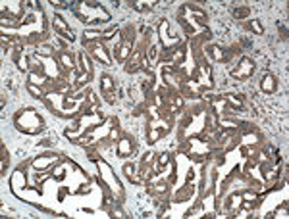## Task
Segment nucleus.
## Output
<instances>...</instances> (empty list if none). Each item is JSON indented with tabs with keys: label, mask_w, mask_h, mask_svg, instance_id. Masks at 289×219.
Listing matches in <instances>:
<instances>
[{
	"label": "nucleus",
	"mask_w": 289,
	"mask_h": 219,
	"mask_svg": "<svg viewBox=\"0 0 289 219\" xmlns=\"http://www.w3.org/2000/svg\"><path fill=\"white\" fill-rule=\"evenodd\" d=\"M264 89H274V83H272V77H266V81H264Z\"/></svg>",
	"instance_id": "5"
},
{
	"label": "nucleus",
	"mask_w": 289,
	"mask_h": 219,
	"mask_svg": "<svg viewBox=\"0 0 289 219\" xmlns=\"http://www.w3.org/2000/svg\"><path fill=\"white\" fill-rule=\"evenodd\" d=\"M100 167H102V177L110 183V187H112V188H118V187H120V185H118V181H116V177H112V175H110V171H108V167H106L104 163H100Z\"/></svg>",
	"instance_id": "1"
},
{
	"label": "nucleus",
	"mask_w": 289,
	"mask_h": 219,
	"mask_svg": "<svg viewBox=\"0 0 289 219\" xmlns=\"http://www.w3.org/2000/svg\"><path fill=\"white\" fill-rule=\"evenodd\" d=\"M253 27H255V31H257V33H262V27H260L258 21H253Z\"/></svg>",
	"instance_id": "7"
},
{
	"label": "nucleus",
	"mask_w": 289,
	"mask_h": 219,
	"mask_svg": "<svg viewBox=\"0 0 289 219\" xmlns=\"http://www.w3.org/2000/svg\"><path fill=\"white\" fill-rule=\"evenodd\" d=\"M251 67H253V64H251L249 60H243V69H241V71H237V75H245V73H249Z\"/></svg>",
	"instance_id": "2"
},
{
	"label": "nucleus",
	"mask_w": 289,
	"mask_h": 219,
	"mask_svg": "<svg viewBox=\"0 0 289 219\" xmlns=\"http://www.w3.org/2000/svg\"><path fill=\"white\" fill-rule=\"evenodd\" d=\"M95 54H96V56H100V58H102V60L106 62V64H108V56H106L104 52H102V46H96V48H95Z\"/></svg>",
	"instance_id": "3"
},
{
	"label": "nucleus",
	"mask_w": 289,
	"mask_h": 219,
	"mask_svg": "<svg viewBox=\"0 0 289 219\" xmlns=\"http://www.w3.org/2000/svg\"><path fill=\"white\" fill-rule=\"evenodd\" d=\"M125 173L131 177V175H133V167H131V165H127V167H125Z\"/></svg>",
	"instance_id": "8"
},
{
	"label": "nucleus",
	"mask_w": 289,
	"mask_h": 219,
	"mask_svg": "<svg viewBox=\"0 0 289 219\" xmlns=\"http://www.w3.org/2000/svg\"><path fill=\"white\" fill-rule=\"evenodd\" d=\"M127 150H129V142H127V140H121V142H120V154L127 152Z\"/></svg>",
	"instance_id": "4"
},
{
	"label": "nucleus",
	"mask_w": 289,
	"mask_h": 219,
	"mask_svg": "<svg viewBox=\"0 0 289 219\" xmlns=\"http://www.w3.org/2000/svg\"><path fill=\"white\" fill-rule=\"evenodd\" d=\"M102 85H104L106 89H108V87L112 85V83H110V77H106V75H104V77H102Z\"/></svg>",
	"instance_id": "6"
}]
</instances>
